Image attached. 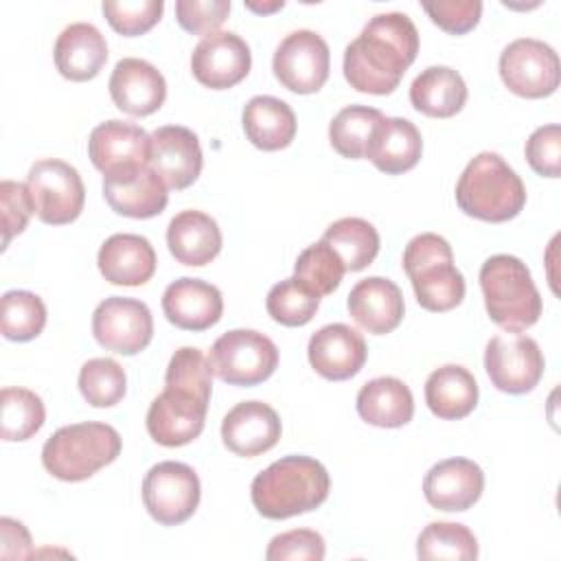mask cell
I'll return each instance as SVG.
<instances>
[{"label": "cell", "instance_id": "obj_30", "mask_svg": "<svg viewBox=\"0 0 561 561\" xmlns=\"http://www.w3.org/2000/svg\"><path fill=\"white\" fill-rule=\"evenodd\" d=\"M425 403L438 419H465L478 405L476 377L458 364H445L432 370L425 381Z\"/></svg>", "mask_w": 561, "mask_h": 561}, {"label": "cell", "instance_id": "obj_10", "mask_svg": "<svg viewBox=\"0 0 561 561\" xmlns=\"http://www.w3.org/2000/svg\"><path fill=\"white\" fill-rule=\"evenodd\" d=\"M199 495V478L186 462L164 460L145 473L142 502L147 513L162 526L186 522L195 513Z\"/></svg>", "mask_w": 561, "mask_h": 561}, {"label": "cell", "instance_id": "obj_15", "mask_svg": "<svg viewBox=\"0 0 561 561\" xmlns=\"http://www.w3.org/2000/svg\"><path fill=\"white\" fill-rule=\"evenodd\" d=\"M250 66V46L232 31H217L202 37L191 55L193 77L210 90L237 85L248 77Z\"/></svg>", "mask_w": 561, "mask_h": 561}, {"label": "cell", "instance_id": "obj_20", "mask_svg": "<svg viewBox=\"0 0 561 561\" xmlns=\"http://www.w3.org/2000/svg\"><path fill=\"white\" fill-rule=\"evenodd\" d=\"M110 94L121 112L129 116H149L162 107L167 99V81L153 64L138 57H123L112 70Z\"/></svg>", "mask_w": 561, "mask_h": 561}, {"label": "cell", "instance_id": "obj_44", "mask_svg": "<svg viewBox=\"0 0 561 561\" xmlns=\"http://www.w3.org/2000/svg\"><path fill=\"white\" fill-rule=\"evenodd\" d=\"M0 204H2V248H7L15 234L24 232L35 208H33V199L26 184L13 182V180L0 182Z\"/></svg>", "mask_w": 561, "mask_h": 561}, {"label": "cell", "instance_id": "obj_21", "mask_svg": "<svg viewBox=\"0 0 561 561\" xmlns=\"http://www.w3.org/2000/svg\"><path fill=\"white\" fill-rule=\"evenodd\" d=\"M484 491V473L469 458H447L436 462L423 478V495L438 511H467Z\"/></svg>", "mask_w": 561, "mask_h": 561}, {"label": "cell", "instance_id": "obj_29", "mask_svg": "<svg viewBox=\"0 0 561 561\" xmlns=\"http://www.w3.org/2000/svg\"><path fill=\"white\" fill-rule=\"evenodd\" d=\"M243 131L248 140L263 151L285 149L296 136L294 110L276 96H252L241 114Z\"/></svg>", "mask_w": 561, "mask_h": 561}, {"label": "cell", "instance_id": "obj_1", "mask_svg": "<svg viewBox=\"0 0 561 561\" xmlns=\"http://www.w3.org/2000/svg\"><path fill=\"white\" fill-rule=\"evenodd\" d=\"M213 392V368L195 346L178 348L164 373V390L147 410V432L164 447H182L195 440L206 421Z\"/></svg>", "mask_w": 561, "mask_h": 561}, {"label": "cell", "instance_id": "obj_48", "mask_svg": "<svg viewBox=\"0 0 561 561\" xmlns=\"http://www.w3.org/2000/svg\"><path fill=\"white\" fill-rule=\"evenodd\" d=\"M245 7H248V9H252V11H256V13H272V11H276V9H283V7H285V2H283V0H276V2H270V4L245 2Z\"/></svg>", "mask_w": 561, "mask_h": 561}, {"label": "cell", "instance_id": "obj_3", "mask_svg": "<svg viewBox=\"0 0 561 561\" xmlns=\"http://www.w3.org/2000/svg\"><path fill=\"white\" fill-rule=\"evenodd\" d=\"M324 465L309 456H285L256 473L250 484L254 508L267 519H287L316 511L329 497Z\"/></svg>", "mask_w": 561, "mask_h": 561}, {"label": "cell", "instance_id": "obj_11", "mask_svg": "<svg viewBox=\"0 0 561 561\" xmlns=\"http://www.w3.org/2000/svg\"><path fill=\"white\" fill-rule=\"evenodd\" d=\"M559 55L541 39L519 37L500 55V77L517 96H550L559 88Z\"/></svg>", "mask_w": 561, "mask_h": 561}, {"label": "cell", "instance_id": "obj_27", "mask_svg": "<svg viewBox=\"0 0 561 561\" xmlns=\"http://www.w3.org/2000/svg\"><path fill=\"white\" fill-rule=\"evenodd\" d=\"M423 151V138L414 123L401 116H383L368 142L366 158L383 173L399 175L416 167Z\"/></svg>", "mask_w": 561, "mask_h": 561}, {"label": "cell", "instance_id": "obj_46", "mask_svg": "<svg viewBox=\"0 0 561 561\" xmlns=\"http://www.w3.org/2000/svg\"><path fill=\"white\" fill-rule=\"evenodd\" d=\"M423 11L430 20L451 35L469 33L482 15L480 0H451V2H425Z\"/></svg>", "mask_w": 561, "mask_h": 561}, {"label": "cell", "instance_id": "obj_18", "mask_svg": "<svg viewBox=\"0 0 561 561\" xmlns=\"http://www.w3.org/2000/svg\"><path fill=\"white\" fill-rule=\"evenodd\" d=\"M88 156L103 175L149 164V134L127 121H105L90 131Z\"/></svg>", "mask_w": 561, "mask_h": 561}, {"label": "cell", "instance_id": "obj_26", "mask_svg": "<svg viewBox=\"0 0 561 561\" xmlns=\"http://www.w3.org/2000/svg\"><path fill=\"white\" fill-rule=\"evenodd\" d=\"M53 57L61 77L90 81L107 61V42L94 24L75 22L57 35Z\"/></svg>", "mask_w": 561, "mask_h": 561}, {"label": "cell", "instance_id": "obj_25", "mask_svg": "<svg viewBox=\"0 0 561 561\" xmlns=\"http://www.w3.org/2000/svg\"><path fill=\"white\" fill-rule=\"evenodd\" d=\"M96 263L107 283L138 287L153 276L158 259L149 239L131 232H118L103 241Z\"/></svg>", "mask_w": 561, "mask_h": 561}, {"label": "cell", "instance_id": "obj_33", "mask_svg": "<svg viewBox=\"0 0 561 561\" xmlns=\"http://www.w3.org/2000/svg\"><path fill=\"white\" fill-rule=\"evenodd\" d=\"M322 239L337 252L346 272L368 267L379 252V232L362 217H342L333 221Z\"/></svg>", "mask_w": 561, "mask_h": 561}, {"label": "cell", "instance_id": "obj_7", "mask_svg": "<svg viewBox=\"0 0 561 561\" xmlns=\"http://www.w3.org/2000/svg\"><path fill=\"white\" fill-rule=\"evenodd\" d=\"M403 270L423 309L440 313L462 302L465 276L454 265V252L445 237L434 232L412 237L403 250Z\"/></svg>", "mask_w": 561, "mask_h": 561}, {"label": "cell", "instance_id": "obj_37", "mask_svg": "<svg viewBox=\"0 0 561 561\" xmlns=\"http://www.w3.org/2000/svg\"><path fill=\"white\" fill-rule=\"evenodd\" d=\"M46 305L26 289H11L0 300V329L7 340L28 342L44 331Z\"/></svg>", "mask_w": 561, "mask_h": 561}, {"label": "cell", "instance_id": "obj_5", "mask_svg": "<svg viewBox=\"0 0 561 561\" xmlns=\"http://www.w3.org/2000/svg\"><path fill=\"white\" fill-rule=\"evenodd\" d=\"M480 289L489 318L504 331L519 333L541 316V296L524 261L493 254L480 267Z\"/></svg>", "mask_w": 561, "mask_h": 561}, {"label": "cell", "instance_id": "obj_12", "mask_svg": "<svg viewBox=\"0 0 561 561\" xmlns=\"http://www.w3.org/2000/svg\"><path fill=\"white\" fill-rule=\"evenodd\" d=\"M272 70L280 85L296 94H313L318 92L331 70V53L329 44L309 28H298L285 35V39L276 46Z\"/></svg>", "mask_w": 561, "mask_h": 561}, {"label": "cell", "instance_id": "obj_39", "mask_svg": "<svg viewBox=\"0 0 561 561\" xmlns=\"http://www.w3.org/2000/svg\"><path fill=\"white\" fill-rule=\"evenodd\" d=\"M267 313L283 327H302L311 322L320 307V296L296 276L276 283L265 298Z\"/></svg>", "mask_w": 561, "mask_h": 561}, {"label": "cell", "instance_id": "obj_24", "mask_svg": "<svg viewBox=\"0 0 561 561\" xmlns=\"http://www.w3.org/2000/svg\"><path fill=\"white\" fill-rule=\"evenodd\" d=\"M346 307L351 318L373 335L394 331L403 320V294L390 278L368 276L353 285Z\"/></svg>", "mask_w": 561, "mask_h": 561}, {"label": "cell", "instance_id": "obj_23", "mask_svg": "<svg viewBox=\"0 0 561 561\" xmlns=\"http://www.w3.org/2000/svg\"><path fill=\"white\" fill-rule=\"evenodd\" d=\"M162 311L178 329L206 331L219 322L224 313V298L215 285L202 278L182 276L164 289Z\"/></svg>", "mask_w": 561, "mask_h": 561}, {"label": "cell", "instance_id": "obj_40", "mask_svg": "<svg viewBox=\"0 0 561 561\" xmlns=\"http://www.w3.org/2000/svg\"><path fill=\"white\" fill-rule=\"evenodd\" d=\"M79 390L94 408L116 405L127 390V375L112 357L88 359L79 370Z\"/></svg>", "mask_w": 561, "mask_h": 561}, {"label": "cell", "instance_id": "obj_13", "mask_svg": "<svg viewBox=\"0 0 561 561\" xmlns=\"http://www.w3.org/2000/svg\"><path fill=\"white\" fill-rule=\"evenodd\" d=\"M539 344L522 333L493 335L484 348V368L491 383L508 394L530 392L543 375Z\"/></svg>", "mask_w": 561, "mask_h": 561}, {"label": "cell", "instance_id": "obj_8", "mask_svg": "<svg viewBox=\"0 0 561 561\" xmlns=\"http://www.w3.org/2000/svg\"><path fill=\"white\" fill-rule=\"evenodd\" d=\"M213 375L230 386H256L278 366L276 344L254 329H232L215 340L208 353Z\"/></svg>", "mask_w": 561, "mask_h": 561}, {"label": "cell", "instance_id": "obj_34", "mask_svg": "<svg viewBox=\"0 0 561 561\" xmlns=\"http://www.w3.org/2000/svg\"><path fill=\"white\" fill-rule=\"evenodd\" d=\"M46 421V408L28 388H2L0 392V436L2 440H26Z\"/></svg>", "mask_w": 561, "mask_h": 561}, {"label": "cell", "instance_id": "obj_42", "mask_svg": "<svg viewBox=\"0 0 561 561\" xmlns=\"http://www.w3.org/2000/svg\"><path fill=\"white\" fill-rule=\"evenodd\" d=\"M324 539L311 528H294L272 537L265 559L267 561H322Z\"/></svg>", "mask_w": 561, "mask_h": 561}, {"label": "cell", "instance_id": "obj_14", "mask_svg": "<svg viewBox=\"0 0 561 561\" xmlns=\"http://www.w3.org/2000/svg\"><path fill=\"white\" fill-rule=\"evenodd\" d=\"M92 335L107 351L136 355L145 351L153 337L151 311L136 298H105L92 313Z\"/></svg>", "mask_w": 561, "mask_h": 561}, {"label": "cell", "instance_id": "obj_28", "mask_svg": "<svg viewBox=\"0 0 561 561\" xmlns=\"http://www.w3.org/2000/svg\"><path fill=\"white\" fill-rule=\"evenodd\" d=\"M221 230L217 221L202 210L178 213L167 228L169 252L182 265L202 267L221 250Z\"/></svg>", "mask_w": 561, "mask_h": 561}, {"label": "cell", "instance_id": "obj_35", "mask_svg": "<svg viewBox=\"0 0 561 561\" xmlns=\"http://www.w3.org/2000/svg\"><path fill=\"white\" fill-rule=\"evenodd\" d=\"M383 114L377 107L368 105H346L340 110L329 125L331 147L351 160L366 158V149L377 123Z\"/></svg>", "mask_w": 561, "mask_h": 561}, {"label": "cell", "instance_id": "obj_4", "mask_svg": "<svg viewBox=\"0 0 561 561\" xmlns=\"http://www.w3.org/2000/svg\"><path fill=\"white\" fill-rule=\"evenodd\" d=\"M456 204L469 217L502 224L522 213L526 188L500 153L482 151L460 173Z\"/></svg>", "mask_w": 561, "mask_h": 561}, {"label": "cell", "instance_id": "obj_38", "mask_svg": "<svg viewBox=\"0 0 561 561\" xmlns=\"http://www.w3.org/2000/svg\"><path fill=\"white\" fill-rule=\"evenodd\" d=\"M344 272L346 270L342 259L324 239L305 248L294 263V276L320 298L333 294L340 287Z\"/></svg>", "mask_w": 561, "mask_h": 561}, {"label": "cell", "instance_id": "obj_16", "mask_svg": "<svg viewBox=\"0 0 561 561\" xmlns=\"http://www.w3.org/2000/svg\"><path fill=\"white\" fill-rule=\"evenodd\" d=\"M149 167L169 188L191 186L204 164L197 136L182 125H164L149 134Z\"/></svg>", "mask_w": 561, "mask_h": 561}, {"label": "cell", "instance_id": "obj_9", "mask_svg": "<svg viewBox=\"0 0 561 561\" xmlns=\"http://www.w3.org/2000/svg\"><path fill=\"white\" fill-rule=\"evenodd\" d=\"M26 188L33 199L35 215L50 226L75 221L85 202V188L79 171L57 158L37 160L26 175Z\"/></svg>", "mask_w": 561, "mask_h": 561}, {"label": "cell", "instance_id": "obj_31", "mask_svg": "<svg viewBox=\"0 0 561 561\" xmlns=\"http://www.w3.org/2000/svg\"><path fill=\"white\" fill-rule=\"evenodd\" d=\"M357 414L375 427H401L414 416L412 390L397 377H375L357 392Z\"/></svg>", "mask_w": 561, "mask_h": 561}, {"label": "cell", "instance_id": "obj_41", "mask_svg": "<svg viewBox=\"0 0 561 561\" xmlns=\"http://www.w3.org/2000/svg\"><path fill=\"white\" fill-rule=\"evenodd\" d=\"M110 26L125 35L136 37L153 28L164 11L162 0H107L101 4Z\"/></svg>", "mask_w": 561, "mask_h": 561}, {"label": "cell", "instance_id": "obj_47", "mask_svg": "<svg viewBox=\"0 0 561 561\" xmlns=\"http://www.w3.org/2000/svg\"><path fill=\"white\" fill-rule=\"evenodd\" d=\"M0 559H24L31 554V535L22 522L11 517L0 519Z\"/></svg>", "mask_w": 561, "mask_h": 561}, {"label": "cell", "instance_id": "obj_45", "mask_svg": "<svg viewBox=\"0 0 561 561\" xmlns=\"http://www.w3.org/2000/svg\"><path fill=\"white\" fill-rule=\"evenodd\" d=\"M230 13L228 0H178L175 18L180 26L193 35H210Z\"/></svg>", "mask_w": 561, "mask_h": 561}, {"label": "cell", "instance_id": "obj_2", "mask_svg": "<svg viewBox=\"0 0 561 561\" xmlns=\"http://www.w3.org/2000/svg\"><path fill=\"white\" fill-rule=\"evenodd\" d=\"M419 53V31L401 13L373 15L344 48V77L357 92L390 94Z\"/></svg>", "mask_w": 561, "mask_h": 561}, {"label": "cell", "instance_id": "obj_19", "mask_svg": "<svg viewBox=\"0 0 561 561\" xmlns=\"http://www.w3.org/2000/svg\"><path fill=\"white\" fill-rule=\"evenodd\" d=\"M167 184L149 167L140 164L114 175H103V197L123 217L149 219L164 210L169 202Z\"/></svg>", "mask_w": 561, "mask_h": 561}, {"label": "cell", "instance_id": "obj_43", "mask_svg": "<svg viewBox=\"0 0 561 561\" xmlns=\"http://www.w3.org/2000/svg\"><path fill=\"white\" fill-rule=\"evenodd\" d=\"M530 169L543 178L561 175V127L557 123L537 127L524 147Z\"/></svg>", "mask_w": 561, "mask_h": 561}, {"label": "cell", "instance_id": "obj_6", "mask_svg": "<svg viewBox=\"0 0 561 561\" xmlns=\"http://www.w3.org/2000/svg\"><path fill=\"white\" fill-rule=\"evenodd\" d=\"M121 434L99 421L59 427L42 447L44 469L64 482H81L121 454Z\"/></svg>", "mask_w": 561, "mask_h": 561}, {"label": "cell", "instance_id": "obj_17", "mask_svg": "<svg viewBox=\"0 0 561 561\" xmlns=\"http://www.w3.org/2000/svg\"><path fill=\"white\" fill-rule=\"evenodd\" d=\"M307 357L320 377L329 381H344L364 368L368 348L357 329L344 322H333L309 337Z\"/></svg>", "mask_w": 561, "mask_h": 561}, {"label": "cell", "instance_id": "obj_32", "mask_svg": "<svg viewBox=\"0 0 561 561\" xmlns=\"http://www.w3.org/2000/svg\"><path fill=\"white\" fill-rule=\"evenodd\" d=\"M410 103L432 118H449L467 103V83L449 66H430L410 85Z\"/></svg>", "mask_w": 561, "mask_h": 561}, {"label": "cell", "instance_id": "obj_36", "mask_svg": "<svg viewBox=\"0 0 561 561\" xmlns=\"http://www.w3.org/2000/svg\"><path fill=\"white\" fill-rule=\"evenodd\" d=\"M416 554L425 561H473L478 559V539L465 524L432 522L416 539Z\"/></svg>", "mask_w": 561, "mask_h": 561}, {"label": "cell", "instance_id": "obj_22", "mask_svg": "<svg viewBox=\"0 0 561 561\" xmlns=\"http://www.w3.org/2000/svg\"><path fill=\"white\" fill-rule=\"evenodd\" d=\"M280 438V419L263 401H241L221 421L224 445L243 458L270 451Z\"/></svg>", "mask_w": 561, "mask_h": 561}]
</instances>
